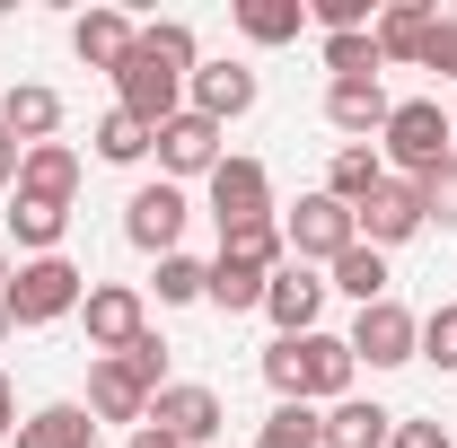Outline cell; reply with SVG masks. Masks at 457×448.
<instances>
[{
	"mask_svg": "<svg viewBox=\"0 0 457 448\" xmlns=\"http://www.w3.org/2000/svg\"><path fill=\"white\" fill-rule=\"evenodd\" d=\"M203 71V45H194V27L185 18H150L141 27V45L123 54V71H114V106L141 114L150 132L168 123V114H185V79Z\"/></svg>",
	"mask_w": 457,
	"mask_h": 448,
	"instance_id": "6da1fadb",
	"label": "cell"
},
{
	"mask_svg": "<svg viewBox=\"0 0 457 448\" xmlns=\"http://www.w3.org/2000/svg\"><path fill=\"white\" fill-rule=\"evenodd\" d=\"M352 378H361V361L326 326L317 335H273V352H264V387L282 395V404H343Z\"/></svg>",
	"mask_w": 457,
	"mask_h": 448,
	"instance_id": "7a4b0ae2",
	"label": "cell"
},
{
	"mask_svg": "<svg viewBox=\"0 0 457 448\" xmlns=\"http://www.w3.org/2000/svg\"><path fill=\"white\" fill-rule=\"evenodd\" d=\"M457 150V123L440 97H396V114H387V132H378V159H387V176H404V185H422V176L440 168Z\"/></svg>",
	"mask_w": 457,
	"mask_h": 448,
	"instance_id": "3957f363",
	"label": "cell"
},
{
	"mask_svg": "<svg viewBox=\"0 0 457 448\" xmlns=\"http://www.w3.org/2000/svg\"><path fill=\"white\" fill-rule=\"evenodd\" d=\"M79 299H88V273L71 264V255H27L9 290H0V308H9V326H54V317H79Z\"/></svg>",
	"mask_w": 457,
	"mask_h": 448,
	"instance_id": "277c9868",
	"label": "cell"
},
{
	"mask_svg": "<svg viewBox=\"0 0 457 448\" xmlns=\"http://www.w3.org/2000/svg\"><path fill=\"white\" fill-rule=\"evenodd\" d=\"M282 246H290V264H335L343 246H361V220L317 185V194H299V212H282Z\"/></svg>",
	"mask_w": 457,
	"mask_h": 448,
	"instance_id": "5b68a950",
	"label": "cell"
},
{
	"mask_svg": "<svg viewBox=\"0 0 457 448\" xmlns=\"http://www.w3.org/2000/svg\"><path fill=\"white\" fill-rule=\"evenodd\" d=\"M79 326H88V352H97V361H114V352H132V343L150 335V299H141L132 281H88Z\"/></svg>",
	"mask_w": 457,
	"mask_h": 448,
	"instance_id": "8992f818",
	"label": "cell"
},
{
	"mask_svg": "<svg viewBox=\"0 0 457 448\" xmlns=\"http://www.w3.org/2000/svg\"><path fill=\"white\" fill-rule=\"evenodd\" d=\"M352 361L361 369H404V361H422V317L404 308V299H378V308H361L352 317Z\"/></svg>",
	"mask_w": 457,
	"mask_h": 448,
	"instance_id": "52a82bcc",
	"label": "cell"
},
{
	"mask_svg": "<svg viewBox=\"0 0 457 448\" xmlns=\"http://www.w3.org/2000/svg\"><path fill=\"white\" fill-rule=\"evenodd\" d=\"M150 422H159L176 448H212L228 431V404H220V387H203V378H168V387L150 395Z\"/></svg>",
	"mask_w": 457,
	"mask_h": 448,
	"instance_id": "ba28073f",
	"label": "cell"
},
{
	"mask_svg": "<svg viewBox=\"0 0 457 448\" xmlns=\"http://www.w3.org/2000/svg\"><path fill=\"white\" fill-rule=\"evenodd\" d=\"M150 150H159V176H168V185H194V176H212L228 159V132L220 123H212V114H168V123H159V141H150Z\"/></svg>",
	"mask_w": 457,
	"mask_h": 448,
	"instance_id": "9c48e42d",
	"label": "cell"
},
{
	"mask_svg": "<svg viewBox=\"0 0 457 448\" xmlns=\"http://www.w3.org/2000/svg\"><path fill=\"white\" fill-rule=\"evenodd\" d=\"M203 185H212V220H220V228H255V220H273V168H264V159L228 150V159L203 176Z\"/></svg>",
	"mask_w": 457,
	"mask_h": 448,
	"instance_id": "30bf717a",
	"label": "cell"
},
{
	"mask_svg": "<svg viewBox=\"0 0 457 448\" xmlns=\"http://www.w3.org/2000/svg\"><path fill=\"white\" fill-rule=\"evenodd\" d=\"M194 220V203H185V185H132V203H123V237L141 246V255H176V237Z\"/></svg>",
	"mask_w": 457,
	"mask_h": 448,
	"instance_id": "8fae6325",
	"label": "cell"
},
{
	"mask_svg": "<svg viewBox=\"0 0 457 448\" xmlns=\"http://www.w3.org/2000/svg\"><path fill=\"white\" fill-rule=\"evenodd\" d=\"M352 220H361V246L396 255V246H413V237L431 228V212H422V185H404V176H387V185H378V194H370V203H361Z\"/></svg>",
	"mask_w": 457,
	"mask_h": 448,
	"instance_id": "7c38bea8",
	"label": "cell"
},
{
	"mask_svg": "<svg viewBox=\"0 0 457 448\" xmlns=\"http://www.w3.org/2000/svg\"><path fill=\"white\" fill-rule=\"evenodd\" d=\"M255 97H264V79H255V71H246V62H203V71H194V79H185V106L194 114H212V123H237V114H255Z\"/></svg>",
	"mask_w": 457,
	"mask_h": 448,
	"instance_id": "4fadbf2b",
	"label": "cell"
},
{
	"mask_svg": "<svg viewBox=\"0 0 457 448\" xmlns=\"http://www.w3.org/2000/svg\"><path fill=\"white\" fill-rule=\"evenodd\" d=\"M326 290H335V281H317V264H282V273L264 281V317H273V335H317Z\"/></svg>",
	"mask_w": 457,
	"mask_h": 448,
	"instance_id": "5bb4252c",
	"label": "cell"
},
{
	"mask_svg": "<svg viewBox=\"0 0 457 448\" xmlns=\"http://www.w3.org/2000/svg\"><path fill=\"white\" fill-rule=\"evenodd\" d=\"M79 150H71V141H36V150H27V159H18V194H27V203H54V212H71V203H79Z\"/></svg>",
	"mask_w": 457,
	"mask_h": 448,
	"instance_id": "9a60e30c",
	"label": "cell"
},
{
	"mask_svg": "<svg viewBox=\"0 0 457 448\" xmlns=\"http://www.w3.org/2000/svg\"><path fill=\"white\" fill-rule=\"evenodd\" d=\"M387 114H396L387 79H326V123H335L343 141H370V132H387Z\"/></svg>",
	"mask_w": 457,
	"mask_h": 448,
	"instance_id": "2e32d148",
	"label": "cell"
},
{
	"mask_svg": "<svg viewBox=\"0 0 457 448\" xmlns=\"http://www.w3.org/2000/svg\"><path fill=\"white\" fill-rule=\"evenodd\" d=\"M0 132H9L18 150L54 141V132H62V88H45V79H18V88H0Z\"/></svg>",
	"mask_w": 457,
	"mask_h": 448,
	"instance_id": "e0dca14e",
	"label": "cell"
},
{
	"mask_svg": "<svg viewBox=\"0 0 457 448\" xmlns=\"http://www.w3.org/2000/svg\"><path fill=\"white\" fill-rule=\"evenodd\" d=\"M132 45H141V27H132L123 9H88V18H71V54L88 62V71H106V79L123 71Z\"/></svg>",
	"mask_w": 457,
	"mask_h": 448,
	"instance_id": "ac0fdd59",
	"label": "cell"
},
{
	"mask_svg": "<svg viewBox=\"0 0 457 448\" xmlns=\"http://www.w3.org/2000/svg\"><path fill=\"white\" fill-rule=\"evenodd\" d=\"M88 413H97V422H123V431H141V422H150V387H141L123 361H88Z\"/></svg>",
	"mask_w": 457,
	"mask_h": 448,
	"instance_id": "d6986e66",
	"label": "cell"
},
{
	"mask_svg": "<svg viewBox=\"0 0 457 448\" xmlns=\"http://www.w3.org/2000/svg\"><path fill=\"white\" fill-rule=\"evenodd\" d=\"M326 448H387L396 440V413L378 404V395H343V404H326Z\"/></svg>",
	"mask_w": 457,
	"mask_h": 448,
	"instance_id": "ffe728a7",
	"label": "cell"
},
{
	"mask_svg": "<svg viewBox=\"0 0 457 448\" xmlns=\"http://www.w3.org/2000/svg\"><path fill=\"white\" fill-rule=\"evenodd\" d=\"M431 18H440V9H422V0H387V9L370 18L378 62H422V45H431Z\"/></svg>",
	"mask_w": 457,
	"mask_h": 448,
	"instance_id": "44dd1931",
	"label": "cell"
},
{
	"mask_svg": "<svg viewBox=\"0 0 457 448\" xmlns=\"http://www.w3.org/2000/svg\"><path fill=\"white\" fill-rule=\"evenodd\" d=\"M378 185H387V159H378V141H343L335 168H326V194H335L343 212H361Z\"/></svg>",
	"mask_w": 457,
	"mask_h": 448,
	"instance_id": "7402d4cb",
	"label": "cell"
},
{
	"mask_svg": "<svg viewBox=\"0 0 457 448\" xmlns=\"http://www.w3.org/2000/svg\"><path fill=\"white\" fill-rule=\"evenodd\" d=\"M88 440H97V413L71 404V395H62V404H36V413L18 422V448H88Z\"/></svg>",
	"mask_w": 457,
	"mask_h": 448,
	"instance_id": "603a6c76",
	"label": "cell"
},
{
	"mask_svg": "<svg viewBox=\"0 0 457 448\" xmlns=\"http://www.w3.org/2000/svg\"><path fill=\"white\" fill-rule=\"evenodd\" d=\"M326 273H335V290L352 299V308H378V299H396V290H387L396 273H387V255H378V246H343Z\"/></svg>",
	"mask_w": 457,
	"mask_h": 448,
	"instance_id": "cb8c5ba5",
	"label": "cell"
},
{
	"mask_svg": "<svg viewBox=\"0 0 457 448\" xmlns=\"http://www.w3.org/2000/svg\"><path fill=\"white\" fill-rule=\"evenodd\" d=\"M9 237H18V264H27V255H62V237H71V212L9 194Z\"/></svg>",
	"mask_w": 457,
	"mask_h": 448,
	"instance_id": "d4e9b609",
	"label": "cell"
},
{
	"mask_svg": "<svg viewBox=\"0 0 457 448\" xmlns=\"http://www.w3.org/2000/svg\"><path fill=\"white\" fill-rule=\"evenodd\" d=\"M228 18H237V36H246V45H299L308 0H237Z\"/></svg>",
	"mask_w": 457,
	"mask_h": 448,
	"instance_id": "484cf974",
	"label": "cell"
},
{
	"mask_svg": "<svg viewBox=\"0 0 457 448\" xmlns=\"http://www.w3.org/2000/svg\"><path fill=\"white\" fill-rule=\"evenodd\" d=\"M88 141H97V159H106V168H141V159H150V141H159V132H150V123H141V114H123V106H106V114H97V132H88Z\"/></svg>",
	"mask_w": 457,
	"mask_h": 448,
	"instance_id": "4316f807",
	"label": "cell"
},
{
	"mask_svg": "<svg viewBox=\"0 0 457 448\" xmlns=\"http://www.w3.org/2000/svg\"><path fill=\"white\" fill-rule=\"evenodd\" d=\"M264 281L273 273H255V264H237V255H212V308H228V317H246V308H264Z\"/></svg>",
	"mask_w": 457,
	"mask_h": 448,
	"instance_id": "83f0119b",
	"label": "cell"
},
{
	"mask_svg": "<svg viewBox=\"0 0 457 448\" xmlns=\"http://www.w3.org/2000/svg\"><path fill=\"white\" fill-rule=\"evenodd\" d=\"M220 255L255 264V273H282V264H290V246H282V220H255V228H220Z\"/></svg>",
	"mask_w": 457,
	"mask_h": 448,
	"instance_id": "f1b7e54d",
	"label": "cell"
},
{
	"mask_svg": "<svg viewBox=\"0 0 457 448\" xmlns=\"http://www.w3.org/2000/svg\"><path fill=\"white\" fill-rule=\"evenodd\" d=\"M317 422H326L317 404H273V413H264V431H255V448H326Z\"/></svg>",
	"mask_w": 457,
	"mask_h": 448,
	"instance_id": "f546056e",
	"label": "cell"
},
{
	"mask_svg": "<svg viewBox=\"0 0 457 448\" xmlns=\"http://www.w3.org/2000/svg\"><path fill=\"white\" fill-rule=\"evenodd\" d=\"M203 290H212V264H203V255H185V246L159 255V308H194Z\"/></svg>",
	"mask_w": 457,
	"mask_h": 448,
	"instance_id": "4dcf8cb0",
	"label": "cell"
},
{
	"mask_svg": "<svg viewBox=\"0 0 457 448\" xmlns=\"http://www.w3.org/2000/svg\"><path fill=\"white\" fill-rule=\"evenodd\" d=\"M317 54H326V71H335V79H378V71H387V62H378V36H370V27H361V36H326Z\"/></svg>",
	"mask_w": 457,
	"mask_h": 448,
	"instance_id": "1f68e13d",
	"label": "cell"
},
{
	"mask_svg": "<svg viewBox=\"0 0 457 448\" xmlns=\"http://www.w3.org/2000/svg\"><path fill=\"white\" fill-rule=\"evenodd\" d=\"M422 212H431V228H457V150L422 176Z\"/></svg>",
	"mask_w": 457,
	"mask_h": 448,
	"instance_id": "d6a6232c",
	"label": "cell"
},
{
	"mask_svg": "<svg viewBox=\"0 0 457 448\" xmlns=\"http://www.w3.org/2000/svg\"><path fill=\"white\" fill-rule=\"evenodd\" d=\"M422 361H431V369H457V299L422 317Z\"/></svg>",
	"mask_w": 457,
	"mask_h": 448,
	"instance_id": "836d02e7",
	"label": "cell"
},
{
	"mask_svg": "<svg viewBox=\"0 0 457 448\" xmlns=\"http://www.w3.org/2000/svg\"><path fill=\"white\" fill-rule=\"evenodd\" d=\"M114 361H123V369H132V378H141V387H150V395L168 387V343H159V326H150V335L132 343V352H114Z\"/></svg>",
	"mask_w": 457,
	"mask_h": 448,
	"instance_id": "e575fe53",
	"label": "cell"
},
{
	"mask_svg": "<svg viewBox=\"0 0 457 448\" xmlns=\"http://www.w3.org/2000/svg\"><path fill=\"white\" fill-rule=\"evenodd\" d=\"M308 27L317 36H361L370 27V0H308Z\"/></svg>",
	"mask_w": 457,
	"mask_h": 448,
	"instance_id": "d590c367",
	"label": "cell"
},
{
	"mask_svg": "<svg viewBox=\"0 0 457 448\" xmlns=\"http://www.w3.org/2000/svg\"><path fill=\"white\" fill-rule=\"evenodd\" d=\"M422 71H440L457 88V18H431V45H422Z\"/></svg>",
	"mask_w": 457,
	"mask_h": 448,
	"instance_id": "8d00e7d4",
	"label": "cell"
},
{
	"mask_svg": "<svg viewBox=\"0 0 457 448\" xmlns=\"http://www.w3.org/2000/svg\"><path fill=\"white\" fill-rule=\"evenodd\" d=\"M387 448H457V440H449V422H404L396 413V440Z\"/></svg>",
	"mask_w": 457,
	"mask_h": 448,
	"instance_id": "74e56055",
	"label": "cell"
},
{
	"mask_svg": "<svg viewBox=\"0 0 457 448\" xmlns=\"http://www.w3.org/2000/svg\"><path fill=\"white\" fill-rule=\"evenodd\" d=\"M18 159H27V150H18V141L0 132V194H18Z\"/></svg>",
	"mask_w": 457,
	"mask_h": 448,
	"instance_id": "f35d334b",
	"label": "cell"
},
{
	"mask_svg": "<svg viewBox=\"0 0 457 448\" xmlns=\"http://www.w3.org/2000/svg\"><path fill=\"white\" fill-rule=\"evenodd\" d=\"M0 440H18V387H9V369H0Z\"/></svg>",
	"mask_w": 457,
	"mask_h": 448,
	"instance_id": "ab89813d",
	"label": "cell"
},
{
	"mask_svg": "<svg viewBox=\"0 0 457 448\" xmlns=\"http://www.w3.org/2000/svg\"><path fill=\"white\" fill-rule=\"evenodd\" d=\"M123 448H176V440L159 431V422H141V431H123Z\"/></svg>",
	"mask_w": 457,
	"mask_h": 448,
	"instance_id": "60d3db41",
	"label": "cell"
},
{
	"mask_svg": "<svg viewBox=\"0 0 457 448\" xmlns=\"http://www.w3.org/2000/svg\"><path fill=\"white\" fill-rule=\"evenodd\" d=\"M9 273H18V264H9V246H0V290H9Z\"/></svg>",
	"mask_w": 457,
	"mask_h": 448,
	"instance_id": "b9f144b4",
	"label": "cell"
},
{
	"mask_svg": "<svg viewBox=\"0 0 457 448\" xmlns=\"http://www.w3.org/2000/svg\"><path fill=\"white\" fill-rule=\"evenodd\" d=\"M0 343H9V308H0Z\"/></svg>",
	"mask_w": 457,
	"mask_h": 448,
	"instance_id": "7bdbcfd3",
	"label": "cell"
},
{
	"mask_svg": "<svg viewBox=\"0 0 457 448\" xmlns=\"http://www.w3.org/2000/svg\"><path fill=\"white\" fill-rule=\"evenodd\" d=\"M449 123H457V97H449Z\"/></svg>",
	"mask_w": 457,
	"mask_h": 448,
	"instance_id": "ee69618b",
	"label": "cell"
}]
</instances>
